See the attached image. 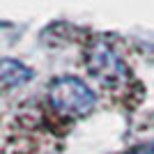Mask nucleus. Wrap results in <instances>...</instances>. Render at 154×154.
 <instances>
[{
    "instance_id": "f257e3e1",
    "label": "nucleus",
    "mask_w": 154,
    "mask_h": 154,
    "mask_svg": "<svg viewBox=\"0 0 154 154\" xmlns=\"http://www.w3.org/2000/svg\"><path fill=\"white\" fill-rule=\"evenodd\" d=\"M85 64H88V71L92 74V78L108 94L113 92L115 97H129L136 88L131 69L124 64V60L117 55L115 48L101 37L90 44L85 53Z\"/></svg>"
},
{
    "instance_id": "f03ea898",
    "label": "nucleus",
    "mask_w": 154,
    "mask_h": 154,
    "mask_svg": "<svg viewBox=\"0 0 154 154\" xmlns=\"http://www.w3.org/2000/svg\"><path fill=\"white\" fill-rule=\"evenodd\" d=\"M48 103L58 115L67 120H81L94 110L97 97L85 81L76 76H60L48 85Z\"/></svg>"
},
{
    "instance_id": "7ed1b4c3",
    "label": "nucleus",
    "mask_w": 154,
    "mask_h": 154,
    "mask_svg": "<svg viewBox=\"0 0 154 154\" xmlns=\"http://www.w3.org/2000/svg\"><path fill=\"white\" fill-rule=\"evenodd\" d=\"M0 78H2V88L5 90H12V88H19V85L28 83L32 78V69L26 67L19 60L5 58L2 60V71H0Z\"/></svg>"
}]
</instances>
